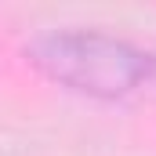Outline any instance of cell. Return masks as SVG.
<instances>
[{
	"mask_svg": "<svg viewBox=\"0 0 156 156\" xmlns=\"http://www.w3.org/2000/svg\"><path fill=\"white\" fill-rule=\"evenodd\" d=\"M26 62L47 80L105 102H156V51L105 29H44Z\"/></svg>",
	"mask_w": 156,
	"mask_h": 156,
	"instance_id": "obj_1",
	"label": "cell"
}]
</instances>
